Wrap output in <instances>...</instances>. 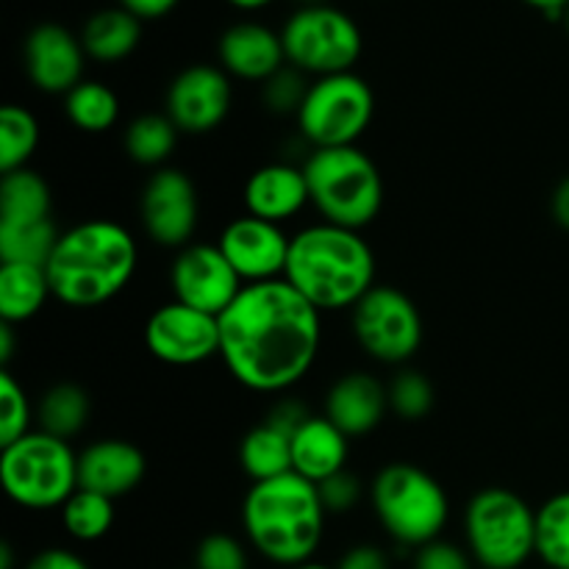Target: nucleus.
<instances>
[{
	"label": "nucleus",
	"instance_id": "1a4fd4ad",
	"mask_svg": "<svg viewBox=\"0 0 569 569\" xmlns=\"http://www.w3.org/2000/svg\"><path fill=\"white\" fill-rule=\"evenodd\" d=\"M287 64L315 78L353 72L365 50L359 22L333 3H303L278 28Z\"/></svg>",
	"mask_w": 569,
	"mask_h": 569
},
{
	"label": "nucleus",
	"instance_id": "2eb2a0df",
	"mask_svg": "<svg viewBox=\"0 0 569 569\" xmlns=\"http://www.w3.org/2000/svg\"><path fill=\"white\" fill-rule=\"evenodd\" d=\"M231 103V76L220 64H189L167 87L164 114L181 133L200 137L228 120Z\"/></svg>",
	"mask_w": 569,
	"mask_h": 569
},
{
	"label": "nucleus",
	"instance_id": "49530a36",
	"mask_svg": "<svg viewBox=\"0 0 569 569\" xmlns=\"http://www.w3.org/2000/svg\"><path fill=\"white\" fill-rule=\"evenodd\" d=\"M526 6H531V9L542 11V14L548 17H556V20H561V14L569 9V0H522Z\"/></svg>",
	"mask_w": 569,
	"mask_h": 569
},
{
	"label": "nucleus",
	"instance_id": "423d86ee",
	"mask_svg": "<svg viewBox=\"0 0 569 569\" xmlns=\"http://www.w3.org/2000/svg\"><path fill=\"white\" fill-rule=\"evenodd\" d=\"M303 170L311 206L322 222L365 231L378 220L383 209V176L359 144L311 150Z\"/></svg>",
	"mask_w": 569,
	"mask_h": 569
},
{
	"label": "nucleus",
	"instance_id": "a19ab883",
	"mask_svg": "<svg viewBox=\"0 0 569 569\" xmlns=\"http://www.w3.org/2000/svg\"><path fill=\"white\" fill-rule=\"evenodd\" d=\"M337 569H392L389 567L387 553L378 545H353L345 550Z\"/></svg>",
	"mask_w": 569,
	"mask_h": 569
},
{
	"label": "nucleus",
	"instance_id": "864d4df0",
	"mask_svg": "<svg viewBox=\"0 0 569 569\" xmlns=\"http://www.w3.org/2000/svg\"><path fill=\"white\" fill-rule=\"evenodd\" d=\"M192 569H194V567H192Z\"/></svg>",
	"mask_w": 569,
	"mask_h": 569
},
{
	"label": "nucleus",
	"instance_id": "39448f33",
	"mask_svg": "<svg viewBox=\"0 0 569 569\" xmlns=\"http://www.w3.org/2000/svg\"><path fill=\"white\" fill-rule=\"evenodd\" d=\"M370 506L392 542L420 550L442 539L450 498L442 483L411 461L381 467L370 483Z\"/></svg>",
	"mask_w": 569,
	"mask_h": 569
},
{
	"label": "nucleus",
	"instance_id": "603ef678",
	"mask_svg": "<svg viewBox=\"0 0 569 569\" xmlns=\"http://www.w3.org/2000/svg\"><path fill=\"white\" fill-rule=\"evenodd\" d=\"M303 3H326V0H303Z\"/></svg>",
	"mask_w": 569,
	"mask_h": 569
},
{
	"label": "nucleus",
	"instance_id": "c03bdc74",
	"mask_svg": "<svg viewBox=\"0 0 569 569\" xmlns=\"http://www.w3.org/2000/svg\"><path fill=\"white\" fill-rule=\"evenodd\" d=\"M550 214H553L556 226L569 233V176L556 183L553 198H550Z\"/></svg>",
	"mask_w": 569,
	"mask_h": 569
},
{
	"label": "nucleus",
	"instance_id": "dca6fc26",
	"mask_svg": "<svg viewBox=\"0 0 569 569\" xmlns=\"http://www.w3.org/2000/svg\"><path fill=\"white\" fill-rule=\"evenodd\" d=\"M289 242H292V237H287L281 226L259 220L253 214L233 217L217 239V244L231 261L237 276L244 281V287L281 281L283 272H287Z\"/></svg>",
	"mask_w": 569,
	"mask_h": 569
},
{
	"label": "nucleus",
	"instance_id": "9d476101",
	"mask_svg": "<svg viewBox=\"0 0 569 569\" xmlns=\"http://www.w3.org/2000/svg\"><path fill=\"white\" fill-rule=\"evenodd\" d=\"M376 117V92L359 72L315 78L298 117V133L311 150L356 148Z\"/></svg>",
	"mask_w": 569,
	"mask_h": 569
},
{
	"label": "nucleus",
	"instance_id": "a211bd4d",
	"mask_svg": "<svg viewBox=\"0 0 569 569\" xmlns=\"http://www.w3.org/2000/svg\"><path fill=\"white\" fill-rule=\"evenodd\" d=\"M217 64L248 83L270 81L287 67L281 31L261 20H237L217 39Z\"/></svg>",
	"mask_w": 569,
	"mask_h": 569
},
{
	"label": "nucleus",
	"instance_id": "09e8293b",
	"mask_svg": "<svg viewBox=\"0 0 569 569\" xmlns=\"http://www.w3.org/2000/svg\"><path fill=\"white\" fill-rule=\"evenodd\" d=\"M0 569H14V550L9 542L0 545Z\"/></svg>",
	"mask_w": 569,
	"mask_h": 569
},
{
	"label": "nucleus",
	"instance_id": "473e14b6",
	"mask_svg": "<svg viewBox=\"0 0 569 569\" xmlns=\"http://www.w3.org/2000/svg\"><path fill=\"white\" fill-rule=\"evenodd\" d=\"M537 559L550 569H569V489L537 509Z\"/></svg>",
	"mask_w": 569,
	"mask_h": 569
},
{
	"label": "nucleus",
	"instance_id": "a18cd8bd",
	"mask_svg": "<svg viewBox=\"0 0 569 569\" xmlns=\"http://www.w3.org/2000/svg\"><path fill=\"white\" fill-rule=\"evenodd\" d=\"M14 328L9 322H0V365L3 370H9L11 359H14Z\"/></svg>",
	"mask_w": 569,
	"mask_h": 569
},
{
	"label": "nucleus",
	"instance_id": "de8ad7c7",
	"mask_svg": "<svg viewBox=\"0 0 569 569\" xmlns=\"http://www.w3.org/2000/svg\"><path fill=\"white\" fill-rule=\"evenodd\" d=\"M222 3H228L231 9H237V11H242V14H256V11L270 9L276 0H222Z\"/></svg>",
	"mask_w": 569,
	"mask_h": 569
},
{
	"label": "nucleus",
	"instance_id": "ddd939ff",
	"mask_svg": "<svg viewBox=\"0 0 569 569\" xmlns=\"http://www.w3.org/2000/svg\"><path fill=\"white\" fill-rule=\"evenodd\" d=\"M144 348L161 365H203L220 356V317L170 300L144 322Z\"/></svg>",
	"mask_w": 569,
	"mask_h": 569
},
{
	"label": "nucleus",
	"instance_id": "5701e85b",
	"mask_svg": "<svg viewBox=\"0 0 569 569\" xmlns=\"http://www.w3.org/2000/svg\"><path fill=\"white\" fill-rule=\"evenodd\" d=\"M78 37L89 59L98 64H117L133 56L142 42V20L117 3L106 6L87 17Z\"/></svg>",
	"mask_w": 569,
	"mask_h": 569
},
{
	"label": "nucleus",
	"instance_id": "3c124183",
	"mask_svg": "<svg viewBox=\"0 0 569 569\" xmlns=\"http://www.w3.org/2000/svg\"><path fill=\"white\" fill-rule=\"evenodd\" d=\"M561 22H565V28H567V33H569V9L565 11V14H561Z\"/></svg>",
	"mask_w": 569,
	"mask_h": 569
},
{
	"label": "nucleus",
	"instance_id": "4be33fe9",
	"mask_svg": "<svg viewBox=\"0 0 569 569\" xmlns=\"http://www.w3.org/2000/svg\"><path fill=\"white\" fill-rule=\"evenodd\" d=\"M350 437H345L326 415H311L292 437V472L311 483L348 470Z\"/></svg>",
	"mask_w": 569,
	"mask_h": 569
},
{
	"label": "nucleus",
	"instance_id": "7c9ffc66",
	"mask_svg": "<svg viewBox=\"0 0 569 569\" xmlns=\"http://www.w3.org/2000/svg\"><path fill=\"white\" fill-rule=\"evenodd\" d=\"M61 526L67 537L76 542H98L114 526V500L106 495L89 492V489H76L70 500L61 506Z\"/></svg>",
	"mask_w": 569,
	"mask_h": 569
},
{
	"label": "nucleus",
	"instance_id": "bb28decb",
	"mask_svg": "<svg viewBox=\"0 0 569 569\" xmlns=\"http://www.w3.org/2000/svg\"><path fill=\"white\" fill-rule=\"evenodd\" d=\"M53 198L50 187L31 167L3 172L0 181V222H39L50 220Z\"/></svg>",
	"mask_w": 569,
	"mask_h": 569
},
{
	"label": "nucleus",
	"instance_id": "58836bf2",
	"mask_svg": "<svg viewBox=\"0 0 569 569\" xmlns=\"http://www.w3.org/2000/svg\"><path fill=\"white\" fill-rule=\"evenodd\" d=\"M411 569H476V561H472L470 550L461 548V545L437 539V542L415 550Z\"/></svg>",
	"mask_w": 569,
	"mask_h": 569
},
{
	"label": "nucleus",
	"instance_id": "f8f14e48",
	"mask_svg": "<svg viewBox=\"0 0 569 569\" xmlns=\"http://www.w3.org/2000/svg\"><path fill=\"white\" fill-rule=\"evenodd\" d=\"M172 300L206 315H226L242 295L244 281L217 242H192L176 253L170 264Z\"/></svg>",
	"mask_w": 569,
	"mask_h": 569
},
{
	"label": "nucleus",
	"instance_id": "ea45409f",
	"mask_svg": "<svg viewBox=\"0 0 569 569\" xmlns=\"http://www.w3.org/2000/svg\"><path fill=\"white\" fill-rule=\"evenodd\" d=\"M309 417L311 415L306 411L303 403H298V400H292V398H283V400H278L276 406H272L270 415H267L264 420L272 422V426H278L281 431H287L289 437H295V431H298V428L303 426Z\"/></svg>",
	"mask_w": 569,
	"mask_h": 569
},
{
	"label": "nucleus",
	"instance_id": "6e6552de",
	"mask_svg": "<svg viewBox=\"0 0 569 569\" xmlns=\"http://www.w3.org/2000/svg\"><path fill=\"white\" fill-rule=\"evenodd\" d=\"M465 542L481 569H522L537 556V509L506 487H487L465 509Z\"/></svg>",
	"mask_w": 569,
	"mask_h": 569
},
{
	"label": "nucleus",
	"instance_id": "2f4dec72",
	"mask_svg": "<svg viewBox=\"0 0 569 569\" xmlns=\"http://www.w3.org/2000/svg\"><path fill=\"white\" fill-rule=\"evenodd\" d=\"M39 120L26 106L6 103L0 109V170L14 172L28 167L39 148Z\"/></svg>",
	"mask_w": 569,
	"mask_h": 569
},
{
	"label": "nucleus",
	"instance_id": "79ce46f5",
	"mask_svg": "<svg viewBox=\"0 0 569 569\" xmlns=\"http://www.w3.org/2000/svg\"><path fill=\"white\" fill-rule=\"evenodd\" d=\"M26 569H92V567H89L81 556L72 553V550L48 548V550H39L37 556H31Z\"/></svg>",
	"mask_w": 569,
	"mask_h": 569
},
{
	"label": "nucleus",
	"instance_id": "72a5a7b5",
	"mask_svg": "<svg viewBox=\"0 0 569 569\" xmlns=\"http://www.w3.org/2000/svg\"><path fill=\"white\" fill-rule=\"evenodd\" d=\"M389 392V411L406 422H420L431 415L433 400V383L422 376L420 370H400L392 381L387 383Z\"/></svg>",
	"mask_w": 569,
	"mask_h": 569
},
{
	"label": "nucleus",
	"instance_id": "c9c22d12",
	"mask_svg": "<svg viewBox=\"0 0 569 569\" xmlns=\"http://www.w3.org/2000/svg\"><path fill=\"white\" fill-rule=\"evenodd\" d=\"M309 76H303L295 67H283L281 72L261 83V100L267 109L278 117H298L300 106H303L306 92H309Z\"/></svg>",
	"mask_w": 569,
	"mask_h": 569
},
{
	"label": "nucleus",
	"instance_id": "7ed1b4c3",
	"mask_svg": "<svg viewBox=\"0 0 569 569\" xmlns=\"http://www.w3.org/2000/svg\"><path fill=\"white\" fill-rule=\"evenodd\" d=\"M376 272V253L361 231L315 222L292 233L283 281L326 315L353 311L378 283Z\"/></svg>",
	"mask_w": 569,
	"mask_h": 569
},
{
	"label": "nucleus",
	"instance_id": "0eeeda50",
	"mask_svg": "<svg viewBox=\"0 0 569 569\" xmlns=\"http://www.w3.org/2000/svg\"><path fill=\"white\" fill-rule=\"evenodd\" d=\"M0 483L20 509H61L78 489V453L64 439L33 428L0 448Z\"/></svg>",
	"mask_w": 569,
	"mask_h": 569
},
{
	"label": "nucleus",
	"instance_id": "8fccbe9b",
	"mask_svg": "<svg viewBox=\"0 0 569 569\" xmlns=\"http://www.w3.org/2000/svg\"><path fill=\"white\" fill-rule=\"evenodd\" d=\"M289 569H337V567H328V565H322V561H306V565H298V567H289Z\"/></svg>",
	"mask_w": 569,
	"mask_h": 569
},
{
	"label": "nucleus",
	"instance_id": "412c9836",
	"mask_svg": "<svg viewBox=\"0 0 569 569\" xmlns=\"http://www.w3.org/2000/svg\"><path fill=\"white\" fill-rule=\"evenodd\" d=\"M244 209L259 220L283 226L311 203L306 170L289 161H272L250 172L244 181Z\"/></svg>",
	"mask_w": 569,
	"mask_h": 569
},
{
	"label": "nucleus",
	"instance_id": "b1692460",
	"mask_svg": "<svg viewBox=\"0 0 569 569\" xmlns=\"http://www.w3.org/2000/svg\"><path fill=\"white\" fill-rule=\"evenodd\" d=\"M53 298L44 267L0 264V322L22 326Z\"/></svg>",
	"mask_w": 569,
	"mask_h": 569
},
{
	"label": "nucleus",
	"instance_id": "4468645a",
	"mask_svg": "<svg viewBox=\"0 0 569 569\" xmlns=\"http://www.w3.org/2000/svg\"><path fill=\"white\" fill-rule=\"evenodd\" d=\"M139 217L150 242L170 250L187 248L200 222L198 187L183 170L161 167L144 183Z\"/></svg>",
	"mask_w": 569,
	"mask_h": 569
},
{
	"label": "nucleus",
	"instance_id": "a878e982",
	"mask_svg": "<svg viewBox=\"0 0 569 569\" xmlns=\"http://www.w3.org/2000/svg\"><path fill=\"white\" fill-rule=\"evenodd\" d=\"M89 415H92V400L89 392L78 383L61 381L50 387L37 403V428L39 431L59 437L70 442L72 437L87 428Z\"/></svg>",
	"mask_w": 569,
	"mask_h": 569
},
{
	"label": "nucleus",
	"instance_id": "20e7f679",
	"mask_svg": "<svg viewBox=\"0 0 569 569\" xmlns=\"http://www.w3.org/2000/svg\"><path fill=\"white\" fill-rule=\"evenodd\" d=\"M326 517L317 483L298 472L250 483L242 500L248 545L261 559L283 569L315 559L326 533Z\"/></svg>",
	"mask_w": 569,
	"mask_h": 569
},
{
	"label": "nucleus",
	"instance_id": "f3484780",
	"mask_svg": "<svg viewBox=\"0 0 569 569\" xmlns=\"http://www.w3.org/2000/svg\"><path fill=\"white\" fill-rule=\"evenodd\" d=\"M87 59L81 37L61 22H39L22 42V64H26L28 81L44 94L64 98L67 92H72L83 81Z\"/></svg>",
	"mask_w": 569,
	"mask_h": 569
},
{
	"label": "nucleus",
	"instance_id": "6ab92c4d",
	"mask_svg": "<svg viewBox=\"0 0 569 569\" xmlns=\"http://www.w3.org/2000/svg\"><path fill=\"white\" fill-rule=\"evenodd\" d=\"M322 415L345 433V437H367L376 431L389 415L387 383L365 370L339 376L326 392Z\"/></svg>",
	"mask_w": 569,
	"mask_h": 569
},
{
	"label": "nucleus",
	"instance_id": "c756f323",
	"mask_svg": "<svg viewBox=\"0 0 569 569\" xmlns=\"http://www.w3.org/2000/svg\"><path fill=\"white\" fill-rule=\"evenodd\" d=\"M61 231L53 220L0 222V261L3 264L48 267Z\"/></svg>",
	"mask_w": 569,
	"mask_h": 569
},
{
	"label": "nucleus",
	"instance_id": "f03ea898",
	"mask_svg": "<svg viewBox=\"0 0 569 569\" xmlns=\"http://www.w3.org/2000/svg\"><path fill=\"white\" fill-rule=\"evenodd\" d=\"M139 244L114 220H83L61 231L50 256L48 281L53 298L70 309H98L133 281Z\"/></svg>",
	"mask_w": 569,
	"mask_h": 569
},
{
	"label": "nucleus",
	"instance_id": "37998d69",
	"mask_svg": "<svg viewBox=\"0 0 569 569\" xmlns=\"http://www.w3.org/2000/svg\"><path fill=\"white\" fill-rule=\"evenodd\" d=\"M117 6L131 11V14L139 17L142 22H150V20H161V17L172 14V11L181 6V0H117Z\"/></svg>",
	"mask_w": 569,
	"mask_h": 569
},
{
	"label": "nucleus",
	"instance_id": "f704fd0d",
	"mask_svg": "<svg viewBox=\"0 0 569 569\" xmlns=\"http://www.w3.org/2000/svg\"><path fill=\"white\" fill-rule=\"evenodd\" d=\"M37 406H31L22 383L9 370H0V448L33 431Z\"/></svg>",
	"mask_w": 569,
	"mask_h": 569
},
{
	"label": "nucleus",
	"instance_id": "cd10ccee",
	"mask_svg": "<svg viewBox=\"0 0 569 569\" xmlns=\"http://www.w3.org/2000/svg\"><path fill=\"white\" fill-rule=\"evenodd\" d=\"M178 137H181V131L170 117L148 111V114H139L128 122L126 133H122V148H126L128 159L137 161V164L161 170V164L176 153Z\"/></svg>",
	"mask_w": 569,
	"mask_h": 569
},
{
	"label": "nucleus",
	"instance_id": "4c0bfd02",
	"mask_svg": "<svg viewBox=\"0 0 569 569\" xmlns=\"http://www.w3.org/2000/svg\"><path fill=\"white\" fill-rule=\"evenodd\" d=\"M317 492H320V500L322 506H326L328 515H348V511H353L356 506H359V500L365 498V487H361L359 478L348 470L337 472V476L317 483Z\"/></svg>",
	"mask_w": 569,
	"mask_h": 569
},
{
	"label": "nucleus",
	"instance_id": "c85d7f7f",
	"mask_svg": "<svg viewBox=\"0 0 569 569\" xmlns=\"http://www.w3.org/2000/svg\"><path fill=\"white\" fill-rule=\"evenodd\" d=\"M64 114L78 131L103 133L120 120V98L109 83L83 78L72 92L64 94Z\"/></svg>",
	"mask_w": 569,
	"mask_h": 569
},
{
	"label": "nucleus",
	"instance_id": "f257e3e1",
	"mask_svg": "<svg viewBox=\"0 0 569 569\" xmlns=\"http://www.w3.org/2000/svg\"><path fill=\"white\" fill-rule=\"evenodd\" d=\"M322 348V311L289 281L250 283L220 315V359L239 387L281 395L298 387Z\"/></svg>",
	"mask_w": 569,
	"mask_h": 569
},
{
	"label": "nucleus",
	"instance_id": "e433bc0d",
	"mask_svg": "<svg viewBox=\"0 0 569 569\" xmlns=\"http://www.w3.org/2000/svg\"><path fill=\"white\" fill-rule=\"evenodd\" d=\"M194 569H250L248 548L231 533H209L194 550Z\"/></svg>",
	"mask_w": 569,
	"mask_h": 569
},
{
	"label": "nucleus",
	"instance_id": "393cba45",
	"mask_svg": "<svg viewBox=\"0 0 569 569\" xmlns=\"http://www.w3.org/2000/svg\"><path fill=\"white\" fill-rule=\"evenodd\" d=\"M239 467L253 483L292 472V437L272 422L250 428L239 442Z\"/></svg>",
	"mask_w": 569,
	"mask_h": 569
},
{
	"label": "nucleus",
	"instance_id": "9b49d317",
	"mask_svg": "<svg viewBox=\"0 0 569 569\" xmlns=\"http://www.w3.org/2000/svg\"><path fill=\"white\" fill-rule=\"evenodd\" d=\"M350 328L359 348L372 361L389 367H400L415 359L426 339V326L415 300L387 283H376L353 306Z\"/></svg>",
	"mask_w": 569,
	"mask_h": 569
},
{
	"label": "nucleus",
	"instance_id": "aec40b11",
	"mask_svg": "<svg viewBox=\"0 0 569 569\" xmlns=\"http://www.w3.org/2000/svg\"><path fill=\"white\" fill-rule=\"evenodd\" d=\"M144 453L126 439H98L78 453V489L111 500L131 495L144 481Z\"/></svg>",
	"mask_w": 569,
	"mask_h": 569
}]
</instances>
